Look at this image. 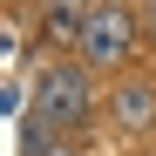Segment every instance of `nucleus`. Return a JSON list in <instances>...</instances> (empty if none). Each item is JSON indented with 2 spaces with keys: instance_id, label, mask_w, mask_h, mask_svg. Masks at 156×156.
Masks as SVG:
<instances>
[{
  "instance_id": "f257e3e1",
  "label": "nucleus",
  "mask_w": 156,
  "mask_h": 156,
  "mask_svg": "<svg viewBox=\"0 0 156 156\" xmlns=\"http://www.w3.org/2000/svg\"><path fill=\"white\" fill-rule=\"evenodd\" d=\"M34 115L55 129H82L88 115H95V88H88V75L82 68H41L34 75Z\"/></svg>"
},
{
  "instance_id": "f03ea898",
  "label": "nucleus",
  "mask_w": 156,
  "mask_h": 156,
  "mask_svg": "<svg viewBox=\"0 0 156 156\" xmlns=\"http://www.w3.org/2000/svg\"><path fill=\"white\" fill-rule=\"evenodd\" d=\"M136 27H143V20L129 14L122 0H95V7H88V20H82V41H75V48H82L88 61L115 68V61H129V55H136Z\"/></svg>"
},
{
  "instance_id": "7ed1b4c3",
  "label": "nucleus",
  "mask_w": 156,
  "mask_h": 156,
  "mask_svg": "<svg viewBox=\"0 0 156 156\" xmlns=\"http://www.w3.org/2000/svg\"><path fill=\"white\" fill-rule=\"evenodd\" d=\"M109 115H115L122 136H149V129H156V82H143V75L122 82V88L109 95Z\"/></svg>"
},
{
  "instance_id": "20e7f679",
  "label": "nucleus",
  "mask_w": 156,
  "mask_h": 156,
  "mask_svg": "<svg viewBox=\"0 0 156 156\" xmlns=\"http://www.w3.org/2000/svg\"><path fill=\"white\" fill-rule=\"evenodd\" d=\"M82 20H88L82 0H48V14H41V41H82Z\"/></svg>"
},
{
  "instance_id": "39448f33",
  "label": "nucleus",
  "mask_w": 156,
  "mask_h": 156,
  "mask_svg": "<svg viewBox=\"0 0 156 156\" xmlns=\"http://www.w3.org/2000/svg\"><path fill=\"white\" fill-rule=\"evenodd\" d=\"M20 143H27V156H68V149L55 143V129H48V122H34V129H27Z\"/></svg>"
},
{
  "instance_id": "423d86ee",
  "label": "nucleus",
  "mask_w": 156,
  "mask_h": 156,
  "mask_svg": "<svg viewBox=\"0 0 156 156\" xmlns=\"http://www.w3.org/2000/svg\"><path fill=\"white\" fill-rule=\"evenodd\" d=\"M136 20H143V34L156 41V0H143V14H136Z\"/></svg>"
}]
</instances>
